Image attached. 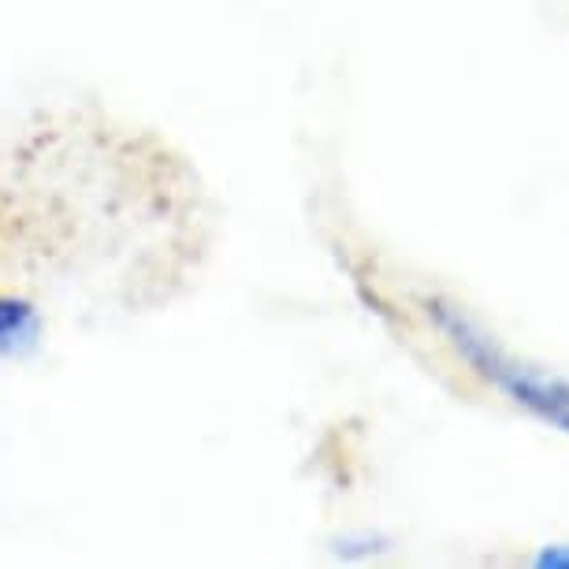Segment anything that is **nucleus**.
Wrapping results in <instances>:
<instances>
[{
    "mask_svg": "<svg viewBox=\"0 0 569 569\" xmlns=\"http://www.w3.org/2000/svg\"><path fill=\"white\" fill-rule=\"evenodd\" d=\"M447 328H450V336H455L458 350H466V358L477 365L488 380H496L502 391L513 395L521 406H529L547 425L569 432V383L555 380V376H547L540 369H529V365L502 358V353L491 347V339L477 336V331L469 325H461V320H447Z\"/></svg>",
    "mask_w": 569,
    "mask_h": 569,
    "instance_id": "nucleus-1",
    "label": "nucleus"
},
{
    "mask_svg": "<svg viewBox=\"0 0 569 569\" xmlns=\"http://www.w3.org/2000/svg\"><path fill=\"white\" fill-rule=\"evenodd\" d=\"M540 566H569V551L566 547H551V551L540 555Z\"/></svg>",
    "mask_w": 569,
    "mask_h": 569,
    "instance_id": "nucleus-2",
    "label": "nucleus"
}]
</instances>
